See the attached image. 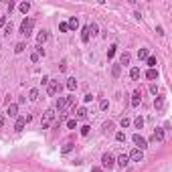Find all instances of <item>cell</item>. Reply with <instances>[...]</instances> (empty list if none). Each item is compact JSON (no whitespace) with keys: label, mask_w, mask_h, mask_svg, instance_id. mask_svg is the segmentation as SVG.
<instances>
[{"label":"cell","mask_w":172,"mask_h":172,"mask_svg":"<svg viewBox=\"0 0 172 172\" xmlns=\"http://www.w3.org/2000/svg\"><path fill=\"white\" fill-rule=\"evenodd\" d=\"M103 132H105V134L114 132V122H105V124H103Z\"/></svg>","instance_id":"25"},{"label":"cell","mask_w":172,"mask_h":172,"mask_svg":"<svg viewBox=\"0 0 172 172\" xmlns=\"http://www.w3.org/2000/svg\"><path fill=\"white\" fill-rule=\"evenodd\" d=\"M146 79H148V81L158 79V69H148V71H146Z\"/></svg>","instance_id":"16"},{"label":"cell","mask_w":172,"mask_h":172,"mask_svg":"<svg viewBox=\"0 0 172 172\" xmlns=\"http://www.w3.org/2000/svg\"><path fill=\"white\" fill-rule=\"evenodd\" d=\"M89 130H91L89 126H83V128H81V136H89Z\"/></svg>","instance_id":"37"},{"label":"cell","mask_w":172,"mask_h":172,"mask_svg":"<svg viewBox=\"0 0 172 172\" xmlns=\"http://www.w3.org/2000/svg\"><path fill=\"white\" fill-rule=\"evenodd\" d=\"M59 91H61V85H59V81L49 79V83H47V93H49V95H57Z\"/></svg>","instance_id":"4"},{"label":"cell","mask_w":172,"mask_h":172,"mask_svg":"<svg viewBox=\"0 0 172 172\" xmlns=\"http://www.w3.org/2000/svg\"><path fill=\"white\" fill-rule=\"evenodd\" d=\"M140 75H142V73H140V69H138V67H132V69H130V77H132L134 81H138V79H140Z\"/></svg>","instance_id":"21"},{"label":"cell","mask_w":172,"mask_h":172,"mask_svg":"<svg viewBox=\"0 0 172 172\" xmlns=\"http://www.w3.org/2000/svg\"><path fill=\"white\" fill-rule=\"evenodd\" d=\"M91 99H93V95H91V93H87V95H85V97H83V101H85V103H89Z\"/></svg>","instance_id":"45"},{"label":"cell","mask_w":172,"mask_h":172,"mask_svg":"<svg viewBox=\"0 0 172 172\" xmlns=\"http://www.w3.org/2000/svg\"><path fill=\"white\" fill-rule=\"evenodd\" d=\"M130 53H122V59H120V65H130Z\"/></svg>","instance_id":"22"},{"label":"cell","mask_w":172,"mask_h":172,"mask_svg":"<svg viewBox=\"0 0 172 172\" xmlns=\"http://www.w3.org/2000/svg\"><path fill=\"white\" fill-rule=\"evenodd\" d=\"M37 55H39V57H41V55H45V49H43L41 45H37Z\"/></svg>","instance_id":"41"},{"label":"cell","mask_w":172,"mask_h":172,"mask_svg":"<svg viewBox=\"0 0 172 172\" xmlns=\"http://www.w3.org/2000/svg\"><path fill=\"white\" fill-rule=\"evenodd\" d=\"M25 49H27V45H25V43H18V45L14 47V53H16V55H20V53H23Z\"/></svg>","instance_id":"31"},{"label":"cell","mask_w":172,"mask_h":172,"mask_svg":"<svg viewBox=\"0 0 172 172\" xmlns=\"http://www.w3.org/2000/svg\"><path fill=\"white\" fill-rule=\"evenodd\" d=\"M156 35H158V37H164V29H162V27H156Z\"/></svg>","instance_id":"43"},{"label":"cell","mask_w":172,"mask_h":172,"mask_svg":"<svg viewBox=\"0 0 172 172\" xmlns=\"http://www.w3.org/2000/svg\"><path fill=\"white\" fill-rule=\"evenodd\" d=\"M18 8H20V12H25V14H27V12L31 10V2H20V4H18Z\"/></svg>","instance_id":"24"},{"label":"cell","mask_w":172,"mask_h":172,"mask_svg":"<svg viewBox=\"0 0 172 172\" xmlns=\"http://www.w3.org/2000/svg\"><path fill=\"white\" fill-rule=\"evenodd\" d=\"M116 51H118V45H112L110 49H107V59H114V55H116Z\"/></svg>","instance_id":"29"},{"label":"cell","mask_w":172,"mask_h":172,"mask_svg":"<svg viewBox=\"0 0 172 172\" xmlns=\"http://www.w3.org/2000/svg\"><path fill=\"white\" fill-rule=\"evenodd\" d=\"M120 126H122V128H128V126H130V120H128V118H122V120H120Z\"/></svg>","instance_id":"38"},{"label":"cell","mask_w":172,"mask_h":172,"mask_svg":"<svg viewBox=\"0 0 172 172\" xmlns=\"http://www.w3.org/2000/svg\"><path fill=\"white\" fill-rule=\"evenodd\" d=\"M4 124H6V118H4V116H0V128H2Z\"/></svg>","instance_id":"48"},{"label":"cell","mask_w":172,"mask_h":172,"mask_svg":"<svg viewBox=\"0 0 172 172\" xmlns=\"http://www.w3.org/2000/svg\"><path fill=\"white\" fill-rule=\"evenodd\" d=\"M134 126L138 128V130H142V128H144V118H142V116H138V118L134 120Z\"/></svg>","instance_id":"27"},{"label":"cell","mask_w":172,"mask_h":172,"mask_svg":"<svg viewBox=\"0 0 172 172\" xmlns=\"http://www.w3.org/2000/svg\"><path fill=\"white\" fill-rule=\"evenodd\" d=\"M91 172H103V168H99V166H93V168H91Z\"/></svg>","instance_id":"47"},{"label":"cell","mask_w":172,"mask_h":172,"mask_svg":"<svg viewBox=\"0 0 172 172\" xmlns=\"http://www.w3.org/2000/svg\"><path fill=\"white\" fill-rule=\"evenodd\" d=\"M67 27H69L71 31H77V29H79V18H77V16H71L69 23H67Z\"/></svg>","instance_id":"14"},{"label":"cell","mask_w":172,"mask_h":172,"mask_svg":"<svg viewBox=\"0 0 172 172\" xmlns=\"http://www.w3.org/2000/svg\"><path fill=\"white\" fill-rule=\"evenodd\" d=\"M73 101H75V95H67V97H65V103H67V105H73Z\"/></svg>","instance_id":"39"},{"label":"cell","mask_w":172,"mask_h":172,"mask_svg":"<svg viewBox=\"0 0 172 172\" xmlns=\"http://www.w3.org/2000/svg\"><path fill=\"white\" fill-rule=\"evenodd\" d=\"M114 164H116V158H114L110 152H105V154L101 156V166H103V168L110 170V168H114Z\"/></svg>","instance_id":"3"},{"label":"cell","mask_w":172,"mask_h":172,"mask_svg":"<svg viewBox=\"0 0 172 172\" xmlns=\"http://www.w3.org/2000/svg\"><path fill=\"white\" fill-rule=\"evenodd\" d=\"M39 59H41V57H39V55H37V53H33V55H31V63H37V61H39Z\"/></svg>","instance_id":"44"},{"label":"cell","mask_w":172,"mask_h":172,"mask_svg":"<svg viewBox=\"0 0 172 172\" xmlns=\"http://www.w3.org/2000/svg\"><path fill=\"white\" fill-rule=\"evenodd\" d=\"M6 114H8L10 118H18V103H8Z\"/></svg>","instance_id":"8"},{"label":"cell","mask_w":172,"mask_h":172,"mask_svg":"<svg viewBox=\"0 0 172 172\" xmlns=\"http://www.w3.org/2000/svg\"><path fill=\"white\" fill-rule=\"evenodd\" d=\"M53 122H55V110H47L45 118H43V122H41V128H43V130H49V126Z\"/></svg>","instance_id":"2"},{"label":"cell","mask_w":172,"mask_h":172,"mask_svg":"<svg viewBox=\"0 0 172 172\" xmlns=\"http://www.w3.org/2000/svg\"><path fill=\"white\" fill-rule=\"evenodd\" d=\"M87 29H89V37H95V35H97V31H99L95 23H91V25H87Z\"/></svg>","instance_id":"23"},{"label":"cell","mask_w":172,"mask_h":172,"mask_svg":"<svg viewBox=\"0 0 172 172\" xmlns=\"http://www.w3.org/2000/svg\"><path fill=\"white\" fill-rule=\"evenodd\" d=\"M152 142L156 144H160V142H164V130H160V128H156V130H154V134H152Z\"/></svg>","instance_id":"7"},{"label":"cell","mask_w":172,"mask_h":172,"mask_svg":"<svg viewBox=\"0 0 172 172\" xmlns=\"http://www.w3.org/2000/svg\"><path fill=\"white\" fill-rule=\"evenodd\" d=\"M59 31H61V33H67V31H69L67 23H59Z\"/></svg>","instance_id":"36"},{"label":"cell","mask_w":172,"mask_h":172,"mask_svg":"<svg viewBox=\"0 0 172 172\" xmlns=\"http://www.w3.org/2000/svg\"><path fill=\"white\" fill-rule=\"evenodd\" d=\"M14 6H16V4H14V0H10V2H8V12H12V10H14Z\"/></svg>","instance_id":"46"},{"label":"cell","mask_w":172,"mask_h":172,"mask_svg":"<svg viewBox=\"0 0 172 172\" xmlns=\"http://www.w3.org/2000/svg\"><path fill=\"white\" fill-rule=\"evenodd\" d=\"M112 75H114V79H118L122 75V65H112Z\"/></svg>","instance_id":"20"},{"label":"cell","mask_w":172,"mask_h":172,"mask_svg":"<svg viewBox=\"0 0 172 172\" xmlns=\"http://www.w3.org/2000/svg\"><path fill=\"white\" fill-rule=\"evenodd\" d=\"M128 158H130L132 162H142V160H144V152H142V150H138V148H134L132 152L128 154Z\"/></svg>","instance_id":"6"},{"label":"cell","mask_w":172,"mask_h":172,"mask_svg":"<svg viewBox=\"0 0 172 172\" xmlns=\"http://www.w3.org/2000/svg\"><path fill=\"white\" fill-rule=\"evenodd\" d=\"M77 118H87V110H85V107H79V110H77Z\"/></svg>","instance_id":"32"},{"label":"cell","mask_w":172,"mask_h":172,"mask_svg":"<svg viewBox=\"0 0 172 172\" xmlns=\"http://www.w3.org/2000/svg\"><path fill=\"white\" fill-rule=\"evenodd\" d=\"M25 126H27V120H25V118H16V122H14V130H16V132H23Z\"/></svg>","instance_id":"10"},{"label":"cell","mask_w":172,"mask_h":172,"mask_svg":"<svg viewBox=\"0 0 172 172\" xmlns=\"http://www.w3.org/2000/svg\"><path fill=\"white\" fill-rule=\"evenodd\" d=\"M140 103H142V95H140V91H134V93H132V105L138 107Z\"/></svg>","instance_id":"15"},{"label":"cell","mask_w":172,"mask_h":172,"mask_svg":"<svg viewBox=\"0 0 172 172\" xmlns=\"http://www.w3.org/2000/svg\"><path fill=\"white\" fill-rule=\"evenodd\" d=\"M87 41H89V29L83 27L81 29V43H87Z\"/></svg>","instance_id":"18"},{"label":"cell","mask_w":172,"mask_h":172,"mask_svg":"<svg viewBox=\"0 0 172 172\" xmlns=\"http://www.w3.org/2000/svg\"><path fill=\"white\" fill-rule=\"evenodd\" d=\"M29 99H31V101H37V99H39V89H31V91H29Z\"/></svg>","instance_id":"28"},{"label":"cell","mask_w":172,"mask_h":172,"mask_svg":"<svg viewBox=\"0 0 172 172\" xmlns=\"http://www.w3.org/2000/svg\"><path fill=\"white\" fill-rule=\"evenodd\" d=\"M134 144H136V148L138 150H142V152H144V148H148V142H146V138L144 136H140V134H134Z\"/></svg>","instance_id":"5"},{"label":"cell","mask_w":172,"mask_h":172,"mask_svg":"<svg viewBox=\"0 0 172 172\" xmlns=\"http://www.w3.org/2000/svg\"><path fill=\"white\" fill-rule=\"evenodd\" d=\"M67 128H69V130H77V122L75 120H69L67 122Z\"/></svg>","instance_id":"35"},{"label":"cell","mask_w":172,"mask_h":172,"mask_svg":"<svg viewBox=\"0 0 172 172\" xmlns=\"http://www.w3.org/2000/svg\"><path fill=\"white\" fill-rule=\"evenodd\" d=\"M146 63H148V67H150V69H156V57H148V59H146Z\"/></svg>","instance_id":"30"},{"label":"cell","mask_w":172,"mask_h":172,"mask_svg":"<svg viewBox=\"0 0 172 172\" xmlns=\"http://www.w3.org/2000/svg\"><path fill=\"white\" fill-rule=\"evenodd\" d=\"M116 140L118 142H126V134L124 132H116Z\"/></svg>","instance_id":"34"},{"label":"cell","mask_w":172,"mask_h":172,"mask_svg":"<svg viewBox=\"0 0 172 172\" xmlns=\"http://www.w3.org/2000/svg\"><path fill=\"white\" fill-rule=\"evenodd\" d=\"M33 27H35V20L33 18H25L23 23H20V35L23 37H29L33 33Z\"/></svg>","instance_id":"1"},{"label":"cell","mask_w":172,"mask_h":172,"mask_svg":"<svg viewBox=\"0 0 172 172\" xmlns=\"http://www.w3.org/2000/svg\"><path fill=\"white\" fill-rule=\"evenodd\" d=\"M107 107H110V101H107V99H101V103H99V110H101V112H105Z\"/></svg>","instance_id":"33"},{"label":"cell","mask_w":172,"mask_h":172,"mask_svg":"<svg viewBox=\"0 0 172 172\" xmlns=\"http://www.w3.org/2000/svg\"><path fill=\"white\" fill-rule=\"evenodd\" d=\"M65 107H67L65 97H59V99H57V103H55V110H59V114H65Z\"/></svg>","instance_id":"9"},{"label":"cell","mask_w":172,"mask_h":172,"mask_svg":"<svg viewBox=\"0 0 172 172\" xmlns=\"http://www.w3.org/2000/svg\"><path fill=\"white\" fill-rule=\"evenodd\" d=\"M73 146H75L73 142H67L65 146H63V148H61V152H63V154H67V152H71V150H73Z\"/></svg>","instance_id":"26"},{"label":"cell","mask_w":172,"mask_h":172,"mask_svg":"<svg viewBox=\"0 0 172 172\" xmlns=\"http://www.w3.org/2000/svg\"><path fill=\"white\" fill-rule=\"evenodd\" d=\"M0 16H2V12H0Z\"/></svg>","instance_id":"49"},{"label":"cell","mask_w":172,"mask_h":172,"mask_svg":"<svg viewBox=\"0 0 172 172\" xmlns=\"http://www.w3.org/2000/svg\"><path fill=\"white\" fill-rule=\"evenodd\" d=\"M47 39H49V33H47V31H41V33H39V37H37V45H41V47H43V45L47 43Z\"/></svg>","instance_id":"11"},{"label":"cell","mask_w":172,"mask_h":172,"mask_svg":"<svg viewBox=\"0 0 172 172\" xmlns=\"http://www.w3.org/2000/svg\"><path fill=\"white\" fill-rule=\"evenodd\" d=\"M148 57H150V51H148V49H140V51H138V59H140V61H146Z\"/></svg>","instance_id":"19"},{"label":"cell","mask_w":172,"mask_h":172,"mask_svg":"<svg viewBox=\"0 0 172 172\" xmlns=\"http://www.w3.org/2000/svg\"><path fill=\"white\" fill-rule=\"evenodd\" d=\"M4 29H6V33H4V35H10V33H12V25H8V23H6V25H4Z\"/></svg>","instance_id":"42"},{"label":"cell","mask_w":172,"mask_h":172,"mask_svg":"<svg viewBox=\"0 0 172 172\" xmlns=\"http://www.w3.org/2000/svg\"><path fill=\"white\" fill-rule=\"evenodd\" d=\"M67 89H69V91H75V89H77V79H75V77L67 79Z\"/></svg>","instance_id":"17"},{"label":"cell","mask_w":172,"mask_h":172,"mask_svg":"<svg viewBox=\"0 0 172 172\" xmlns=\"http://www.w3.org/2000/svg\"><path fill=\"white\" fill-rule=\"evenodd\" d=\"M150 91L156 95V93H158V85H156V83H152V85H150Z\"/></svg>","instance_id":"40"},{"label":"cell","mask_w":172,"mask_h":172,"mask_svg":"<svg viewBox=\"0 0 172 172\" xmlns=\"http://www.w3.org/2000/svg\"><path fill=\"white\" fill-rule=\"evenodd\" d=\"M154 107H156V110H158V112H160V110H162V107H164V95H162V93L154 97Z\"/></svg>","instance_id":"12"},{"label":"cell","mask_w":172,"mask_h":172,"mask_svg":"<svg viewBox=\"0 0 172 172\" xmlns=\"http://www.w3.org/2000/svg\"><path fill=\"white\" fill-rule=\"evenodd\" d=\"M128 164H130V158H128V154H122V156L118 158V166H120V168L124 170V168H126Z\"/></svg>","instance_id":"13"}]
</instances>
